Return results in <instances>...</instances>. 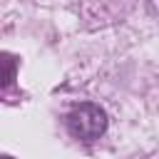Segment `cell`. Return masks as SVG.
I'll return each instance as SVG.
<instances>
[{"instance_id":"cell-1","label":"cell","mask_w":159,"mask_h":159,"mask_svg":"<svg viewBox=\"0 0 159 159\" xmlns=\"http://www.w3.org/2000/svg\"><path fill=\"white\" fill-rule=\"evenodd\" d=\"M67 129L75 139L82 142H94L107 132V114L99 104H80L67 114Z\"/></svg>"},{"instance_id":"cell-2","label":"cell","mask_w":159,"mask_h":159,"mask_svg":"<svg viewBox=\"0 0 159 159\" xmlns=\"http://www.w3.org/2000/svg\"><path fill=\"white\" fill-rule=\"evenodd\" d=\"M15 72H17V57H12L7 52H0V89L12 84Z\"/></svg>"},{"instance_id":"cell-3","label":"cell","mask_w":159,"mask_h":159,"mask_svg":"<svg viewBox=\"0 0 159 159\" xmlns=\"http://www.w3.org/2000/svg\"><path fill=\"white\" fill-rule=\"evenodd\" d=\"M0 159H12V157H7V154H2V157H0Z\"/></svg>"}]
</instances>
